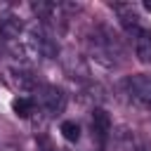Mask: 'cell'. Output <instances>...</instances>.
Listing matches in <instances>:
<instances>
[{
	"label": "cell",
	"mask_w": 151,
	"mask_h": 151,
	"mask_svg": "<svg viewBox=\"0 0 151 151\" xmlns=\"http://www.w3.org/2000/svg\"><path fill=\"white\" fill-rule=\"evenodd\" d=\"M87 50L92 54V59H97L104 66H116L118 57L123 54V47L118 42V38L109 31V28H99L87 38Z\"/></svg>",
	"instance_id": "6da1fadb"
},
{
	"label": "cell",
	"mask_w": 151,
	"mask_h": 151,
	"mask_svg": "<svg viewBox=\"0 0 151 151\" xmlns=\"http://www.w3.org/2000/svg\"><path fill=\"white\" fill-rule=\"evenodd\" d=\"M120 87H123V94L134 106H144V109L151 106V76H146V73H132V76H127L120 83Z\"/></svg>",
	"instance_id": "7a4b0ae2"
},
{
	"label": "cell",
	"mask_w": 151,
	"mask_h": 151,
	"mask_svg": "<svg viewBox=\"0 0 151 151\" xmlns=\"http://www.w3.org/2000/svg\"><path fill=\"white\" fill-rule=\"evenodd\" d=\"M35 101H38V109H42L47 116H57L66 109V92L57 85H40Z\"/></svg>",
	"instance_id": "3957f363"
},
{
	"label": "cell",
	"mask_w": 151,
	"mask_h": 151,
	"mask_svg": "<svg viewBox=\"0 0 151 151\" xmlns=\"http://www.w3.org/2000/svg\"><path fill=\"white\" fill-rule=\"evenodd\" d=\"M2 80H5L7 87H12V90H17V92H21V94L33 92V90L38 87V85H35V78H33L28 71L19 68V66H5V68H2Z\"/></svg>",
	"instance_id": "277c9868"
},
{
	"label": "cell",
	"mask_w": 151,
	"mask_h": 151,
	"mask_svg": "<svg viewBox=\"0 0 151 151\" xmlns=\"http://www.w3.org/2000/svg\"><path fill=\"white\" fill-rule=\"evenodd\" d=\"M113 12L118 14V19H120V24H123V28L134 38L139 31H144L146 26H144V21H142V17L137 14V9L132 7V5H113Z\"/></svg>",
	"instance_id": "5b68a950"
},
{
	"label": "cell",
	"mask_w": 151,
	"mask_h": 151,
	"mask_svg": "<svg viewBox=\"0 0 151 151\" xmlns=\"http://www.w3.org/2000/svg\"><path fill=\"white\" fill-rule=\"evenodd\" d=\"M24 35V21L17 17V14H5L0 17V40L12 45L17 40H21Z\"/></svg>",
	"instance_id": "8992f818"
},
{
	"label": "cell",
	"mask_w": 151,
	"mask_h": 151,
	"mask_svg": "<svg viewBox=\"0 0 151 151\" xmlns=\"http://www.w3.org/2000/svg\"><path fill=\"white\" fill-rule=\"evenodd\" d=\"M90 127H92V137H97L99 142H106L111 130H113V123H111V116L104 111V109H94L92 116H90Z\"/></svg>",
	"instance_id": "52a82bcc"
},
{
	"label": "cell",
	"mask_w": 151,
	"mask_h": 151,
	"mask_svg": "<svg viewBox=\"0 0 151 151\" xmlns=\"http://www.w3.org/2000/svg\"><path fill=\"white\" fill-rule=\"evenodd\" d=\"M12 111L17 118H33L35 111H38V101L35 97H26V94H19L12 99Z\"/></svg>",
	"instance_id": "ba28073f"
},
{
	"label": "cell",
	"mask_w": 151,
	"mask_h": 151,
	"mask_svg": "<svg viewBox=\"0 0 151 151\" xmlns=\"http://www.w3.org/2000/svg\"><path fill=\"white\" fill-rule=\"evenodd\" d=\"M134 54L142 64H151V28H144L134 35Z\"/></svg>",
	"instance_id": "9c48e42d"
},
{
	"label": "cell",
	"mask_w": 151,
	"mask_h": 151,
	"mask_svg": "<svg viewBox=\"0 0 151 151\" xmlns=\"http://www.w3.org/2000/svg\"><path fill=\"white\" fill-rule=\"evenodd\" d=\"M64 68H66L68 76H73V78H85V76H87V66L83 64V59H80L78 54L64 57Z\"/></svg>",
	"instance_id": "30bf717a"
},
{
	"label": "cell",
	"mask_w": 151,
	"mask_h": 151,
	"mask_svg": "<svg viewBox=\"0 0 151 151\" xmlns=\"http://www.w3.org/2000/svg\"><path fill=\"white\" fill-rule=\"evenodd\" d=\"M59 132H61V137H64L66 142H71V144H76V142L80 139V125H78L76 120H61Z\"/></svg>",
	"instance_id": "8fae6325"
},
{
	"label": "cell",
	"mask_w": 151,
	"mask_h": 151,
	"mask_svg": "<svg viewBox=\"0 0 151 151\" xmlns=\"http://www.w3.org/2000/svg\"><path fill=\"white\" fill-rule=\"evenodd\" d=\"M142 7H144V9H146V12H151V0H146V2H144V5H142Z\"/></svg>",
	"instance_id": "7c38bea8"
},
{
	"label": "cell",
	"mask_w": 151,
	"mask_h": 151,
	"mask_svg": "<svg viewBox=\"0 0 151 151\" xmlns=\"http://www.w3.org/2000/svg\"><path fill=\"white\" fill-rule=\"evenodd\" d=\"M149 111H151V106H149Z\"/></svg>",
	"instance_id": "4fadbf2b"
},
{
	"label": "cell",
	"mask_w": 151,
	"mask_h": 151,
	"mask_svg": "<svg viewBox=\"0 0 151 151\" xmlns=\"http://www.w3.org/2000/svg\"><path fill=\"white\" fill-rule=\"evenodd\" d=\"M57 151H59V149H57Z\"/></svg>",
	"instance_id": "5bb4252c"
}]
</instances>
